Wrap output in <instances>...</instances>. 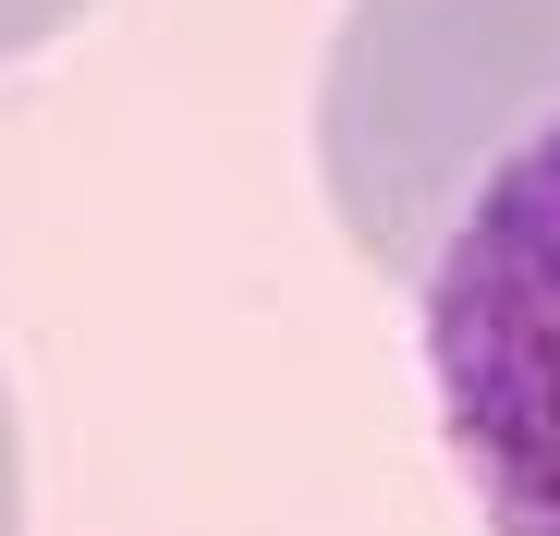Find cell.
<instances>
[{
  "instance_id": "6da1fadb",
  "label": "cell",
  "mask_w": 560,
  "mask_h": 536,
  "mask_svg": "<svg viewBox=\"0 0 560 536\" xmlns=\"http://www.w3.org/2000/svg\"><path fill=\"white\" fill-rule=\"evenodd\" d=\"M560 135V0H353L317 85L341 232L415 281L476 184Z\"/></svg>"
},
{
  "instance_id": "7a4b0ae2",
  "label": "cell",
  "mask_w": 560,
  "mask_h": 536,
  "mask_svg": "<svg viewBox=\"0 0 560 536\" xmlns=\"http://www.w3.org/2000/svg\"><path fill=\"white\" fill-rule=\"evenodd\" d=\"M415 341L488 536H560V135L512 147L415 268Z\"/></svg>"
},
{
  "instance_id": "3957f363",
  "label": "cell",
  "mask_w": 560,
  "mask_h": 536,
  "mask_svg": "<svg viewBox=\"0 0 560 536\" xmlns=\"http://www.w3.org/2000/svg\"><path fill=\"white\" fill-rule=\"evenodd\" d=\"M85 13V0H0V61H25V49H49L61 25Z\"/></svg>"
},
{
  "instance_id": "277c9868",
  "label": "cell",
  "mask_w": 560,
  "mask_h": 536,
  "mask_svg": "<svg viewBox=\"0 0 560 536\" xmlns=\"http://www.w3.org/2000/svg\"><path fill=\"white\" fill-rule=\"evenodd\" d=\"M0 536H25V427H13V391H0Z\"/></svg>"
}]
</instances>
